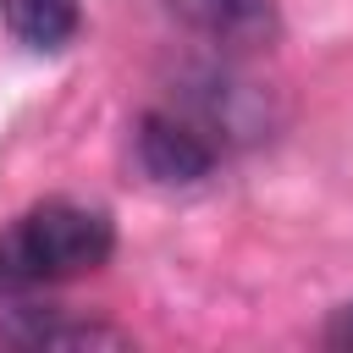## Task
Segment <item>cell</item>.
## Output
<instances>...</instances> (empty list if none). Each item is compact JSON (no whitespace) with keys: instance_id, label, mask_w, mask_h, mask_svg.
I'll return each mask as SVG.
<instances>
[{"instance_id":"6da1fadb","label":"cell","mask_w":353,"mask_h":353,"mask_svg":"<svg viewBox=\"0 0 353 353\" xmlns=\"http://www.w3.org/2000/svg\"><path fill=\"white\" fill-rule=\"evenodd\" d=\"M237 138H243V88L221 66H210L193 83H182L176 99L143 110V121H138V165L154 182L188 188V182H204L226 160V149Z\"/></svg>"},{"instance_id":"7a4b0ae2","label":"cell","mask_w":353,"mask_h":353,"mask_svg":"<svg viewBox=\"0 0 353 353\" xmlns=\"http://www.w3.org/2000/svg\"><path fill=\"white\" fill-rule=\"evenodd\" d=\"M116 254V226L94 204L44 199L0 232V292H39L99 270Z\"/></svg>"},{"instance_id":"277c9868","label":"cell","mask_w":353,"mask_h":353,"mask_svg":"<svg viewBox=\"0 0 353 353\" xmlns=\"http://www.w3.org/2000/svg\"><path fill=\"white\" fill-rule=\"evenodd\" d=\"M0 22L28 50H66L83 33V0H0Z\"/></svg>"},{"instance_id":"5b68a950","label":"cell","mask_w":353,"mask_h":353,"mask_svg":"<svg viewBox=\"0 0 353 353\" xmlns=\"http://www.w3.org/2000/svg\"><path fill=\"white\" fill-rule=\"evenodd\" d=\"M22 325L11 331L17 342L28 347H77V342H121V331L110 325H83V320H55V314H39V309H17Z\"/></svg>"},{"instance_id":"3957f363","label":"cell","mask_w":353,"mask_h":353,"mask_svg":"<svg viewBox=\"0 0 353 353\" xmlns=\"http://www.w3.org/2000/svg\"><path fill=\"white\" fill-rule=\"evenodd\" d=\"M160 11L215 50H254L281 28L276 0H160Z\"/></svg>"},{"instance_id":"8992f818","label":"cell","mask_w":353,"mask_h":353,"mask_svg":"<svg viewBox=\"0 0 353 353\" xmlns=\"http://www.w3.org/2000/svg\"><path fill=\"white\" fill-rule=\"evenodd\" d=\"M325 342H331V347H353V303H347V309H342V314L331 320V331H325Z\"/></svg>"}]
</instances>
